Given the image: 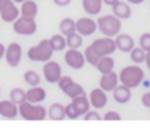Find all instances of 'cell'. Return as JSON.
<instances>
[{"mask_svg":"<svg viewBox=\"0 0 150 131\" xmlns=\"http://www.w3.org/2000/svg\"><path fill=\"white\" fill-rule=\"evenodd\" d=\"M129 4H133V6H138V4H141V3H144L145 0H126Z\"/></svg>","mask_w":150,"mask_h":131,"instance_id":"obj_39","label":"cell"},{"mask_svg":"<svg viewBox=\"0 0 150 131\" xmlns=\"http://www.w3.org/2000/svg\"><path fill=\"white\" fill-rule=\"evenodd\" d=\"M62 93H64L67 97L71 98V99H73V98L79 97V95L85 94V90H84V88H82L80 83H77V82H74L73 81L68 88H65L64 90H62Z\"/></svg>","mask_w":150,"mask_h":131,"instance_id":"obj_26","label":"cell"},{"mask_svg":"<svg viewBox=\"0 0 150 131\" xmlns=\"http://www.w3.org/2000/svg\"><path fill=\"white\" fill-rule=\"evenodd\" d=\"M121 20L114 15H105L97 20V29L106 37H116L121 32Z\"/></svg>","mask_w":150,"mask_h":131,"instance_id":"obj_2","label":"cell"},{"mask_svg":"<svg viewBox=\"0 0 150 131\" xmlns=\"http://www.w3.org/2000/svg\"><path fill=\"white\" fill-rule=\"evenodd\" d=\"M94 54H96L98 58L104 57V56H110L116 52L117 46L114 43L113 37H106L104 36L102 39H96L91 45L88 46Z\"/></svg>","mask_w":150,"mask_h":131,"instance_id":"obj_5","label":"cell"},{"mask_svg":"<svg viewBox=\"0 0 150 131\" xmlns=\"http://www.w3.org/2000/svg\"><path fill=\"white\" fill-rule=\"evenodd\" d=\"M82 117H84L85 120H101L102 119L101 115H100L97 111H94V110H89L88 113H85Z\"/></svg>","mask_w":150,"mask_h":131,"instance_id":"obj_34","label":"cell"},{"mask_svg":"<svg viewBox=\"0 0 150 131\" xmlns=\"http://www.w3.org/2000/svg\"><path fill=\"white\" fill-rule=\"evenodd\" d=\"M6 61L9 66L16 68L20 65L21 62V57H23V48L20 46V44L17 43H11L6 48Z\"/></svg>","mask_w":150,"mask_h":131,"instance_id":"obj_9","label":"cell"},{"mask_svg":"<svg viewBox=\"0 0 150 131\" xmlns=\"http://www.w3.org/2000/svg\"><path fill=\"white\" fill-rule=\"evenodd\" d=\"M19 115L25 120H44L47 118V109L40 103L25 101L19 105Z\"/></svg>","mask_w":150,"mask_h":131,"instance_id":"obj_3","label":"cell"},{"mask_svg":"<svg viewBox=\"0 0 150 131\" xmlns=\"http://www.w3.org/2000/svg\"><path fill=\"white\" fill-rule=\"evenodd\" d=\"M64 61L69 68L74 69V70L82 69L85 62H86L84 53H81L79 49H68L65 52V56H64Z\"/></svg>","mask_w":150,"mask_h":131,"instance_id":"obj_10","label":"cell"},{"mask_svg":"<svg viewBox=\"0 0 150 131\" xmlns=\"http://www.w3.org/2000/svg\"><path fill=\"white\" fill-rule=\"evenodd\" d=\"M40 76L37 74V71L35 70H27L24 73V81H25L27 85L29 86H37L40 85Z\"/></svg>","mask_w":150,"mask_h":131,"instance_id":"obj_30","label":"cell"},{"mask_svg":"<svg viewBox=\"0 0 150 131\" xmlns=\"http://www.w3.org/2000/svg\"><path fill=\"white\" fill-rule=\"evenodd\" d=\"M102 119L104 120H121L122 118L117 111H108V113L102 117Z\"/></svg>","mask_w":150,"mask_h":131,"instance_id":"obj_35","label":"cell"},{"mask_svg":"<svg viewBox=\"0 0 150 131\" xmlns=\"http://www.w3.org/2000/svg\"><path fill=\"white\" fill-rule=\"evenodd\" d=\"M4 54H6V46L0 43V60L4 57Z\"/></svg>","mask_w":150,"mask_h":131,"instance_id":"obj_40","label":"cell"},{"mask_svg":"<svg viewBox=\"0 0 150 131\" xmlns=\"http://www.w3.org/2000/svg\"><path fill=\"white\" fill-rule=\"evenodd\" d=\"M130 60L133 61L134 64H137V65H139V64H142V62H145V57H146V52L142 48H136L134 46L133 49H132L130 52Z\"/></svg>","mask_w":150,"mask_h":131,"instance_id":"obj_29","label":"cell"},{"mask_svg":"<svg viewBox=\"0 0 150 131\" xmlns=\"http://www.w3.org/2000/svg\"><path fill=\"white\" fill-rule=\"evenodd\" d=\"M25 93H27V101L32 103H40L47 97V91L42 88H40L39 85L31 86V89L28 91H25Z\"/></svg>","mask_w":150,"mask_h":131,"instance_id":"obj_19","label":"cell"},{"mask_svg":"<svg viewBox=\"0 0 150 131\" xmlns=\"http://www.w3.org/2000/svg\"><path fill=\"white\" fill-rule=\"evenodd\" d=\"M39 13V7H37L36 1L33 0H24L20 7V16L25 17V19H32L35 20Z\"/></svg>","mask_w":150,"mask_h":131,"instance_id":"obj_16","label":"cell"},{"mask_svg":"<svg viewBox=\"0 0 150 131\" xmlns=\"http://www.w3.org/2000/svg\"><path fill=\"white\" fill-rule=\"evenodd\" d=\"M71 103L74 106V109L77 110L80 117H82L85 113H88V111L91 110V102H89V98L85 94H81V95H79V97L73 98Z\"/></svg>","mask_w":150,"mask_h":131,"instance_id":"obj_20","label":"cell"},{"mask_svg":"<svg viewBox=\"0 0 150 131\" xmlns=\"http://www.w3.org/2000/svg\"><path fill=\"white\" fill-rule=\"evenodd\" d=\"M19 115V106L9 101H0V117L6 119H15Z\"/></svg>","mask_w":150,"mask_h":131,"instance_id":"obj_14","label":"cell"},{"mask_svg":"<svg viewBox=\"0 0 150 131\" xmlns=\"http://www.w3.org/2000/svg\"><path fill=\"white\" fill-rule=\"evenodd\" d=\"M102 0H82V9L91 16H96L102 11Z\"/></svg>","mask_w":150,"mask_h":131,"instance_id":"obj_21","label":"cell"},{"mask_svg":"<svg viewBox=\"0 0 150 131\" xmlns=\"http://www.w3.org/2000/svg\"><path fill=\"white\" fill-rule=\"evenodd\" d=\"M120 80H118V74L114 73V71H110V73L102 74L101 78H100V88L104 91H113L114 88L118 85Z\"/></svg>","mask_w":150,"mask_h":131,"instance_id":"obj_15","label":"cell"},{"mask_svg":"<svg viewBox=\"0 0 150 131\" xmlns=\"http://www.w3.org/2000/svg\"><path fill=\"white\" fill-rule=\"evenodd\" d=\"M67 39V46L69 49H80L82 46V36L79 32H73V33L65 36Z\"/></svg>","mask_w":150,"mask_h":131,"instance_id":"obj_27","label":"cell"},{"mask_svg":"<svg viewBox=\"0 0 150 131\" xmlns=\"http://www.w3.org/2000/svg\"><path fill=\"white\" fill-rule=\"evenodd\" d=\"M97 31V21L91 17H80L76 21V32L81 36H92Z\"/></svg>","mask_w":150,"mask_h":131,"instance_id":"obj_11","label":"cell"},{"mask_svg":"<svg viewBox=\"0 0 150 131\" xmlns=\"http://www.w3.org/2000/svg\"><path fill=\"white\" fill-rule=\"evenodd\" d=\"M94 66H96V69L101 74L110 73V71H113V69H114V60L112 56H104V57H101L98 61H97V64Z\"/></svg>","mask_w":150,"mask_h":131,"instance_id":"obj_23","label":"cell"},{"mask_svg":"<svg viewBox=\"0 0 150 131\" xmlns=\"http://www.w3.org/2000/svg\"><path fill=\"white\" fill-rule=\"evenodd\" d=\"M145 78V73L138 65L125 66L118 74V80L122 85L130 89L138 88Z\"/></svg>","mask_w":150,"mask_h":131,"instance_id":"obj_1","label":"cell"},{"mask_svg":"<svg viewBox=\"0 0 150 131\" xmlns=\"http://www.w3.org/2000/svg\"><path fill=\"white\" fill-rule=\"evenodd\" d=\"M12 28L16 32L17 34H21V36H31L36 32L37 29V24L35 20L32 19H25V17L19 16L16 20L12 23Z\"/></svg>","mask_w":150,"mask_h":131,"instance_id":"obj_7","label":"cell"},{"mask_svg":"<svg viewBox=\"0 0 150 131\" xmlns=\"http://www.w3.org/2000/svg\"><path fill=\"white\" fill-rule=\"evenodd\" d=\"M145 64H146L147 69L150 70V50L146 52V57H145Z\"/></svg>","mask_w":150,"mask_h":131,"instance_id":"obj_38","label":"cell"},{"mask_svg":"<svg viewBox=\"0 0 150 131\" xmlns=\"http://www.w3.org/2000/svg\"><path fill=\"white\" fill-rule=\"evenodd\" d=\"M59 28H60V33L64 34V36H68V34L76 32V21L73 19H71V17H65V19L61 20Z\"/></svg>","mask_w":150,"mask_h":131,"instance_id":"obj_25","label":"cell"},{"mask_svg":"<svg viewBox=\"0 0 150 131\" xmlns=\"http://www.w3.org/2000/svg\"><path fill=\"white\" fill-rule=\"evenodd\" d=\"M49 45L53 49V52H61L67 48V39L64 34H53L49 39Z\"/></svg>","mask_w":150,"mask_h":131,"instance_id":"obj_24","label":"cell"},{"mask_svg":"<svg viewBox=\"0 0 150 131\" xmlns=\"http://www.w3.org/2000/svg\"><path fill=\"white\" fill-rule=\"evenodd\" d=\"M27 56L33 62H47V61H49L53 56V49L49 45V40L44 39L37 45L29 48Z\"/></svg>","mask_w":150,"mask_h":131,"instance_id":"obj_4","label":"cell"},{"mask_svg":"<svg viewBox=\"0 0 150 131\" xmlns=\"http://www.w3.org/2000/svg\"><path fill=\"white\" fill-rule=\"evenodd\" d=\"M71 1L72 0H53V3L59 7H67L71 4Z\"/></svg>","mask_w":150,"mask_h":131,"instance_id":"obj_37","label":"cell"},{"mask_svg":"<svg viewBox=\"0 0 150 131\" xmlns=\"http://www.w3.org/2000/svg\"><path fill=\"white\" fill-rule=\"evenodd\" d=\"M102 1H104V4H106V6L112 7V6H114V4H116L118 0H102Z\"/></svg>","mask_w":150,"mask_h":131,"instance_id":"obj_41","label":"cell"},{"mask_svg":"<svg viewBox=\"0 0 150 131\" xmlns=\"http://www.w3.org/2000/svg\"><path fill=\"white\" fill-rule=\"evenodd\" d=\"M65 118H68V119H79L80 118V114L77 113V110L72 103H68L65 106Z\"/></svg>","mask_w":150,"mask_h":131,"instance_id":"obj_31","label":"cell"},{"mask_svg":"<svg viewBox=\"0 0 150 131\" xmlns=\"http://www.w3.org/2000/svg\"><path fill=\"white\" fill-rule=\"evenodd\" d=\"M47 115L49 117V119L52 120H62L65 119V106L61 103H52L49 106Z\"/></svg>","mask_w":150,"mask_h":131,"instance_id":"obj_22","label":"cell"},{"mask_svg":"<svg viewBox=\"0 0 150 131\" xmlns=\"http://www.w3.org/2000/svg\"><path fill=\"white\" fill-rule=\"evenodd\" d=\"M73 82V78H71L69 76H61V78L59 80V82H57V85H59V89L60 90H64L65 88H68L71 83Z\"/></svg>","mask_w":150,"mask_h":131,"instance_id":"obj_33","label":"cell"},{"mask_svg":"<svg viewBox=\"0 0 150 131\" xmlns=\"http://www.w3.org/2000/svg\"><path fill=\"white\" fill-rule=\"evenodd\" d=\"M112 12L116 17H118L120 20H126L132 16V8L129 3H125V1H117L114 6H112Z\"/></svg>","mask_w":150,"mask_h":131,"instance_id":"obj_18","label":"cell"},{"mask_svg":"<svg viewBox=\"0 0 150 131\" xmlns=\"http://www.w3.org/2000/svg\"><path fill=\"white\" fill-rule=\"evenodd\" d=\"M114 43H116L117 49L124 52V53H129L134 48V45H136L133 37L126 33H118L116 36V39H114Z\"/></svg>","mask_w":150,"mask_h":131,"instance_id":"obj_13","label":"cell"},{"mask_svg":"<svg viewBox=\"0 0 150 131\" xmlns=\"http://www.w3.org/2000/svg\"><path fill=\"white\" fill-rule=\"evenodd\" d=\"M9 99L19 106V105H21L23 102L27 101V93L23 90V89L15 88V89H12L11 93H9Z\"/></svg>","mask_w":150,"mask_h":131,"instance_id":"obj_28","label":"cell"},{"mask_svg":"<svg viewBox=\"0 0 150 131\" xmlns=\"http://www.w3.org/2000/svg\"><path fill=\"white\" fill-rule=\"evenodd\" d=\"M113 98L117 103L125 105V103H127L132 99V89L122 85V83H121V86L117 85L113 90Z\"/></svg>","mask_w":150,"mask_h":131,"instance_id":"obj_17","label":"cell"},{"mask_svg":"<svg viewBox=\"0 0 150 131\" xmlns=\"http://www.w3.org/2000/svg\"><path fill=\"white\" fill-rule=\"evenodd\" d=\"M0 91H1V90H0Z\"/></svg>","mask_w":150,"mask_h":131,"instance_id":"obj_43","label":"cell"},{"mask_svg":"<svg viewBox=\"0 0 150 131\" xmlns=\"http://www.w3.org/2000/svg\"><path fill=\"white\" fill-rule=\"evenodd\" d=\"M42 76H44L47 82L57 83L62 76V69H61V66H60V64L56 62V61H51V60L44 62V66H42Z\"/></svg>","mask_w":150,"mask_h":131,"instance_id":"obj_8","label":"cell"},{"mask_svg":"<svg viewBox=\"0 0 150 131\" xmlns=\"http://www.w3.org/2000/svg\"><path fill=\"white\" fill-rule=\"evenodd\" d=\"M141 102L145 107H150V91H147V93H145V94L142 95Z\"/></svg>","mask_w":150,"mask_h":131,"instance_id":"obj_36","label":"cell"},{"mask_svg":"<svg viewBox=\"0 0 150 131\" xmlns=\"http://www.w3.org/2000/svg\"><path fill=\"white\" fill-rule=\"evenodd\" d=\"M13 1H15V3H23V1H24V0H13Z\"/></svg>","mask_w":150,"mask_h":131,"instance_id":"obj_42","label":"cell"},{"mask_svg":"<svg viewBox=\"0 0 150 131\" xmlns=\"http://www.w3.org/2000/svg\"><path fill=\"white\" fill-rule=\"evenodd\" d=\"M139 48H142L145 52L150 50V33H144L139 37Z\"/></svg>","mask_w":150,"mask_h":131,"instance_id":"obj_32","label":"cell"},{"mask_svg":"<svg viewBox=\"0 0 150 131\" xmlns=\"http://www.w3.org/2000/svg\"><path fill=\"white\" fill-rule=\"evenodd\" d=\"M89 102H91V106L97 110L100 109H104L108 103V95H106V91H104L101 88L98 89H93L89 94Z\"/></svg>","mask_w":150,"mask_h":131,"instance_id":"obj_12","label":"cell"},{"mask_svg":"<svg viewBox=\"0 0 150 131\" xmlns=\"http://www.w3.org/2000/svg\"><path fill=\"white\" fill-rule=\"evenodd\" d=\"M20 16V9L13 0H0V19L6 23H13Z\"/></svg>","mask_w":150,"mask_h":131,"instance_id":"obj_6","label":"cell"}]
</instances>
